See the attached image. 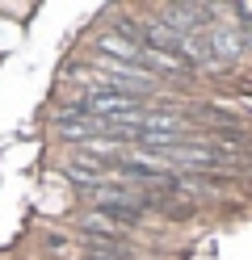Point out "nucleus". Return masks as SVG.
<instances>
[{
    "instance_id": "f257e3e1",
    "label": "nucleus",
    "mask_w": 252,
    "mask_h": 260,
    "mask_svg": "<svg viewBox=\"0 0 252 260\" xmlns=\"http://www.w3.org/2000/svg\"><path fill=\"white\" fill-rule=\"evenodd\" d=\"M80 113L93 118H139L143 113V96H126V92H109V88H93L76 101Z\"/></svg>"
},
{
    "instance_id": "f03ea898",
    "label": "nucleus",
    "mask_w": 252,
    "mask_h": 260,
    "mask_svg": "<svg viewBox=\"0 0 252 260\" xmlns=\"http://www.w3.org/2000/svg\"><path fill=\"white\" fill-rule=\"evenodd\" d=\"M143 210L139 206H130V202H97V218H109V222H130V218H139Z\"/></svg>"
}]
</instances>
